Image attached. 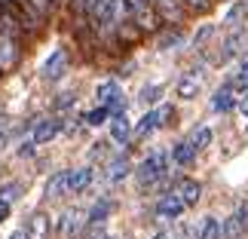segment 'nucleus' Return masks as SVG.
I'll list each match as a JSON object with an SVG mask.
<instances>
[{
  "instance_id": "nucleus-1",
  "label": "nucleus",
  "mask_w": 248,
  "mask_h": 239,
  "mask_svg": "<svg viewBox=\"0 0 248 239\" xmlns=\"http://www.w3.org/2000/svg\"><path fill=\"white\" fill-rule=\"evenodd\" d=\"M166 175H169V154H166V150H154V154H147L135 166V178H138L141 187H154Z\"/></svg>"
},
{
  "instance_id": "nucleus-2",
  "label": "nucleus",
  "mask_w": 248,
  "mask_h": 239,
  "mask_svg": "<svg viewBox=\"0 0 248 239\" xmlns=\"http://www.w3.org/2000/svg\"><path fill=\"white\" fill-rule=\"evenodd\" d=\"M171 113H175V111H171V104H163V108H156V111H147L144 117L138 120V126H135V138H144V135H150V132L163 129Z\"/></svg>"
},
{
  "instance_id": "nucleus-3",
  "label": "nucleus",
  "mask_w": 248,
  "mask_h": 239,
  "mask_svg": "<svg viewBox=\"0 0 248 239\" xmlns=\"http://www.w3.org/2000/svg\"><path fill=\"white\" fill-rule=\"evenodd\" d=\"M86 227H89V218H86V212H80V208H71V212L62 215L59 221V233L64 239H77L86 233Z\"/></svg>"
},
{
  "instance_id": "nucleus-4",
  "label": "nucleus",
  "mask_w": 248,
  "mask_h": 239,
  "mask_svg": "<svg viewBox=\"0 0 248 239\" xmlns=\"http://www.w3.org/2000/svg\"><path fill=\"white\" fill-rule=\"evenodd\" d=\"M18 59H22V46H18V37L0 34V71H13Z\"/></svg>"
},
{
  "instance_id": "nucleus-5",
  "label": "nucleus",
  "mask_w": 248,
  "mask_h": 239,
  "mask_svg": "<svg viewBox=\"0 0 248 239\" xmlns=\"http://www.w3.org/2000/svg\"><path fill=\"white\" fill-rule=\"evenodd\" d=\"M68 49H55L49 59L43 62V80H49V83H55V80H62L64 74H68Z\"/></svg>"
},
{
  "instance_id": "nucleus-6",
  "label": "nucleus",
  "mask_w": 248,
  "mask_h": 239,
  "mask_svg": "<svg viewBox=\"0 0 248 239\" xmlns=\"http://www.w3.org/2000/svg\"><path fill=\"white\" fill-rule=\"evenodd\" d=\"M132 22H135V28L138 31H159V22H163V18H159V13L154 9V3H141L138 9H132Z\"/></svg>"
},
{
  "instance_id": "nucleus-7",
  "label": "nucleus",
  "mask_w": 248,
  "mask_h": 239,
  "mask_svg": "<svg viewBox=\"0 0 248 239\" xmlns=\"http://www.w3.org/2000/svg\"><path fill=\"white\" fill-rule=\"evenodd\" d=\"M171 193H175L181 203L190 208V206H196L199 199H202V184H199V181H193V178H181L178 184L171 187Z\"/></svg>"
},
{
  "instance_id": "nucleus-8",
  "label": "nucleus",
  "mask_w": 248,
  "mask_h": 239,
  "mask_svg": "<svg viewBox=\"0 0 248 239\" xmlns=\"http://www.w3.org/2000/svg\"><path fill=\"white\" fill-rule=\"evenodd\" d=\"M199 89H202V71L199 68H193V71H187L184 77L178 80V98H184V101H190V98H196L199 95Z\"/></svg>"
},
{
  "instance_id": "nucleus-9",
  "label": "nucleus",
  "mask_w": 248,
  "mask_h": 239,
  "mask_svg": "<svg viewBox=\"0 0 248 239\" xmlns=\"http://www.w3.org/2000/svg\"><path fill=\"white\" fill-rule=\"evenodd\" d=\"M184 212H187V206L181 203V199L171 193V190L159 196V203H156V215H159V218H166V221H175V218H181Z\"/></svg>"
},
{
  "instance_id": "nucleus-10",
  "label": "nucleus",
  "mask_w": 248,
  "mask_h": 239,
  "mask_svg": "<svg viewBox=\"0 0 248 239\" xmlns=\"http://www.w3.org/2000/svg\"><path fill=\"white\" fill-rule=\"evenodd\" d=\"M62 126H64V123H62V120H55V117L40 120V123H37V129H34V135H31V141H34L37 147H40V144H49V141L62 132Z\"/></svg>"
},
{
  "instance_id": "nucleus-11",
  "label": "nucleus",
  "mask_w": 248,
  "mask_h": 239,
  "mask_svg": "<svg viewBox=\"0 0 248 239\" xmlns=\"http://www.w3.org/2000/svg\"><path fill=\"white\" fill-rule=\"evenodd\" d=\"M95 169L92 166H80V169H68V193H83L92 184Z\"/></svg>"
},
{
  "instance_id": "nucleus-12",
  "label": "nucleus",
  "mask_w": 248,
  "mask_h": 239,
  "mask_svg": "<svg viewBox=\"0 0 248 239\" xmlns=\"http://www.w3.org/2000/svg\"><path fill=\"white\" fill-rule=\"evenodd\" d=\"M196 154H199V150L190 144V138H184V141H178V144L171 147V162L181 166V169H187V166H193V162H196Z\"/></svg>"
},
{
  "instance_id": "nucleus-13",
  "label": "nucleus",
  "mask_w": 248,
  "mask_h": 239,
  "mask_svg": "<svg viewBox=\"0 0 248 239\" xmlns=\"http://www.w3.org/2000/svg\"><path fill=\"white\" fill-rule=\"evenodd\" d=\"M0 34H9V37H22V22H18L13 3L0 6Z\"/></svg>"
},
{
  "instance_id": "nucleus-14",
  "label": "nucleus",
  "mask_w": 248,
  "mask_h": 239,
  "mask_svg": "<svg viewBox=\"0 0 248 239\" xmlns=\"http://www.w3.org/2000/svg\"><path fill=\"white\" fill-rule=\"evenodd\" d=\"M129 135H132L129 117H126V113H113V117H110V138H113V144H126Z\"/></svg>"
},
{
  "instance_id": "nucleus-15",
  "label": "nucleus",
  "mask_w": 248,
  "mask_h": 239,
  "mask_svg": "<svg viewBox=\"0 0 248 239\" xmlns=\"http://www.w3.org/2000/svg\"><path fill=\"white\" fill-rule=\"evenodd\" d=\"M236 108V95L230 86H221L215 95H212V111L215 113H227V111H233Z\"/></svg>"
},
{
  "instance_id": "nucleus-16",
  "label": "nucleus",
  "mask_w": 248,
  "mask_h": 239,
  "mask_svg": "<svg viewBox=\"0 0 248 239\" xmlns=\"http://www.w3.org/2000/svg\"><path fill=\"white\" fill-rule=\"evenodd\" d=\"M193 239H221V221L215 215H208L199 221V227L193 230Z\"/></svg>"
},
{
  "instance_id": "nucleus-17",
  "label": "nucleus",
  "mask_w": 248,
  "mask_h": 239,
  "mask_svg": "<svg viewBox=\"0 0 248 239\" xmlns=\"http://www.w3.org/2000/svg\"><path fill=\"white\" fill-rule=\"evenodd\" d=\"M64 193H68V169H64V172H55V175L46 181V196H49V199H59Z\"/></svg>"
},
{
  "instance_id": "nucleus-18",
  "label": "nucleus",
  "mask_w": 248,
  "mask_h": 239,
  "mask_svg": "<svg viewBox=\"0 0 248 239\" xmlns=\"http://www.w3.org/2000/svg\"><path fill=\"white\" fill-rule=\"evenodd\" d=\"M28 239H49V218L46 215H31V224H28Z\"/></svg>"
},
{
  "instance_id": "nucleus-19",
  "label": "nucleus",
  "mask_w": 248,
  "mask_h": 239,
  "mask_svg": "<svg viewBox=\"0 0 248 239\" xmlns=\"http://www.w3.org/2000/svg\"><path fill=\"white\" fill-rule=\"evenodd\" d=\"M129 172H132V166H129L126 157H117V159L108 162V181H110V184H120V181L126 178Z\"/></svg>"
},
{
  "instance_id": "nucleus-20",
  "label": "nucleus",
  "mask_w": 248,
  "mask_h": 239,
  "mask_svg": "<svg viewBox=\"0 0 248 239\" xmlns=\"http://www.w3.org/2000/svg\"><path fill=\"white\" fill-rule=\"evenodd\" d=\"M242 233H245V224L239 221V215L233 212V215L221 224V236H224V239H239Z\"/></svg>"
},
{
  "instance_id": "nucleus-21",
  "label": "nucleus",
  "mask_w": 248,
  "mask_h": 239,
  "mask_svg": "<svg viewBox=\"0 0 248 239\" xmlns=\"http://www.w3.org/2000/svg\"><path fill=\"white\" fill-rule=\"evenodd\" d=\"M110 208H113L110 199H98V203L89 208V215H86V218H89V224H104V221H108V215H110Z\"/></svg>"
},
{
  "instance_id": "nucleus-22",
  "label": "nucleus",
  "mask_w": 248,
  "mask_h": 239,
  "mask_svg": "<svg viewBox=\"0 0 248 239\" xmlns=\"http://www.w3.org/2000/svg\"><path fill=\"white\" fill-rule=\"evenodd\" d=\"M215 141V132H212V126H199L193 135H190V144H193L196 150H205L208 144Z\"/></svg>"
},
{
  "instance_id": "nucleus-23",
  "label": "nucleus",
  "mask_w": 248,
  "mask_h": 239,
  "mask_svg": "<svg viewBox=\"0 0 248 239\" xmlns=\"http://www.w3.org/2000/svg\"><path fill=\"white\" fill-rule=\"evenodd\" d=\"M227 86H230L233 92H245V89H248V55H245V59H242V64H239V71L233 74V80L227 83Z\"/></svg>"
},
{
  "instance_id": "nucleus-24",
  "label": "nucleus",
  "mask_w": 248,
  "mask_h": 239,
  "mask_svg": "<svg viewBox=\"0 0 248 239\" xmlns=\"http://www.w3.org/2000/svg\"><path fill=\"white\" fill-rule=\"evenodd\" d=\"M108 120H110V111L104 108V104H98L95 111H89V113L83 117V123H86V126H101V123H108Z\"/></svg>"
},
{
  "instance_id": "nucleus-25",
  "label": "nucleus",
  "mask_w": 248,
  "mask_h": 239,
  "mask_svg": "<svg viewBox=\"0 0 248 239\" xmlns=\"http://www.w3.org/2000/svg\"><path fill=\"white\" fill-rule=\"evenodd\" d=\"M245 13H248V3H233L230 9H227V18H224V22L227 25H242Z\"/></svg>"
},
{
  "instance_id": "nucleus-26",
  "label": "nucleus",
  "mask_w": 248,
  "mask_h": 239,
  "mask_svg": "<svg viewBox=\"0 0 248 239\" xmlns=\"http://www.w3.org/2000/svg\"><path fill=\"white\" fill-rule=\"evenodd\" d=\"M28 3H31V6L37 9V13H40V16L46 18V16H52L55 9H59V3H62V0H28Z\"/></svg>"
},
{
  "instance_id": "nucleus-27",
  "label": "nucleus",
  "mask_w": 248,
  "mask_h": 239,
  "mask_svg": "<svg viewBox=\"0 0 248 239\" xmlns=\"http://www.w3.org/2000/svg\"><path fill=\"white\" fill-rule=\"evenodd\" d=\"M18 193H22V184H18V181H6V184L0 187V199H3V203L18 199Z\"/></svg>"
},
{
  "instance_id": "nucleus-28",
  "label": "nucleus",
  "mask_w": 248,
  "mask_h": 239,
  "mask_svg": "<svg viewBox=\"0 0 248 239\" xmlns=\"http://www.w3.org/2000/svg\"><path fill=\"white\" fill-rule=\"evenodd\" d=\"M159 95H163V86H156V83H150V86H144L141 89V104H154V101H159Z\"/></svg>"
},
{
  "instance_id": "nucleus-29",
  "label": "nucleus",
  "mask_w": 248,
  "mask_h": 239,
  "mask_svg": "<svg viewBox=\"0 0 248 239\" xmlns=\"http://www.w3.org/2000/svg\"><path fill=\"white\" fill-rule=\"evenodd\" d=\"M184 3V9H190V13H208V9L215 6V0H181Z\"/></svg>"
},
{
  "instance_id": "nucleus-30",
  "label": "nucleus",
  "mask_w": 248,
  "mask_h": 239,
  "mask_svg": "<svg viewBox=\"0 0 248 239\" xmlns=\"http://www.w3.org/2000/svg\"><path fill=\"white\" fill-rule=\"evenodd\" d=\"M245 40V34L242 31H236L233 37H227V43H224V59L227 55H233V52H239V43Z\"/></svg>"
},
{
  "instance_id": "nucleus-31",
  "label": "nucleus",
  "mask_w": 248,
  "mask_h": 239,
  "mask_svg": "<svg viewBox=\"0 0 248 239\" xmlns=\"http://www.w3.org/2000/svg\"><path fill=\"white\" fill-rule=\"evenodd\" d=\"M175 43H181V34H166V37H159V49H171Z\"/></svg>"
},
{
  "instance_id": "nucleus-32",
  "label": "nucleus",
  "mask_w": 248,
  "mask_h": 239,
  "mask_svg": "<svg viewBox=\"0 0 248 239\" xmlns=\"http://www.w3.org/2000/svg\"><path fill=\"white\" fill-rule=\"evenodd\" d=\"M212 31H215V28H212V25H205V28H199V34L193 37V43H196V46H202V43L208 40V37H212Z\"/></svg>"
},
{
  "instance_id": "nucleus-33",
  "label": "nucleus",
  "mask_w": 248,
  "mask_h": 239,
  "mask_svg": "<svg viewBox=\"0 0 248 239\" xmlns=\"http://www.w3.org/2000/svg\"><path fill=\"white\" fill-rule=\"evenodd\" d=\"M236 215H239V221L245 224V230H248V199H245V203H242L239 208H236Z\"/></svg>"
},
{
  "instance_id": "nucleus-34",
  "label": "nucleus",
  "mask_w": 248,
  "mask_h": 239,
  "mask_svg": "<svg viewBox=\"0 0 248 239\" xmlns=\"http://www.w3.org/2000/svg\"><path fill=\"white\" fill-rule=\"evenodd\" d=\"M6 132H9V120H6V117H0V144L6 141Z\"/></svg>"
},
{
  "instance_id": "nucleus-35",
  "label": "nucleus",
  "mask_w": 248,
  "mask_h": 239,
  "mask_svg": "<svg viewBox=\"0 0 248 239\" xmlns=\"http://www.w3.org/2000/svg\"><path fill=\"white\" fill-rule=\"evenodd\" d=\"M6 218H9V203L0 199V221H6Z\"/></svg>"
},
{
  "instance_id": "nucleus-36",
  "label": "nucleus",
  "mask_w": 248,
  "mask_h": 239,
  "mask_svg": "<svg viewBox=\"0 0 248 239\" xmlns=\"http://www.w3.org/2000/svg\"><path fill=\"white\" fill-rule=\"evenodd\" d=\"M9 239H28V233H25V230H16V233L9 236Z\"/></svg>"
},
{
  "instance_id": "nucleus-37",
  "label": "nucleus",
  "mask_w": 248,
  "mask_h": 239,
  "mask_svg": "<svg viewBox=\"0 0 248 239\" xmlns=\"http://www.w3.org/2000/svg\"><path fill=\"white\" fill-rule=\"evenodd\" d=\"M239 111H242L245 117H248V98H245V101H239Z\"/></svg>"
},
{
  "instance_id": "nucleus-38",
  "label": "nucleus",
  "mask_w": 248,
  "mask_h": 239,
  "mask_svg": "<svg viewBox=\"0 0 248 239\" xmlns=\"http://www.w3.org/2000/svg\"><path fill=\"white\" fill-rule=\"evenodd\" d=\"M156 239H171V233H159V236H156Z\"/></svg>"
},
{
  "instance_id": "nucleus-39",
  "label": "nucleus",
  "mask_w": 248,
  "mask_h": 239,
  "mask_svg": "<svg viewBox=\"0 0 248 239\" xmlns=\"http://www.w3.org/2000/svg\"><path fill=\"white\" fill-rule=\"evenodd\" d=\"M104 239H117V236H104Z\"/></svg>"
},
{
  "instance_id": "nucleus-40",
  "label": "nucleus",
  "mask_w": 248,
  "mask_h": 239,
  "mask_svg": "<svg viewBox=\"0 0 248 239\" xmlns=\"http://www.w3.org/2000/svg\"><path fill=\"white\" fill-rule=\"evenodd\" d=\"M0 74H3V71H0Z\"/></svg>"
}]
</instances>
